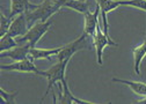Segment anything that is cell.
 Masks as SVG:
<instances>
[{
	"instance_id": "obj_1",
	"label": "cell",
	"mask_w": 146,
	"mask_h": 104,
	"mask_svg": "<svg viewBox=\"0 0 146 104\" xmlns=\"http://www.w3.org/2000/svg\"><path fill=\"white\" fill-rule=\"evenodd\" d=\"M64 5V0H44L41 5H37L36 8L26 12L27 21L29 26H33L36 21H48L50 17L60 11Z\"/></svg>"
},
{
	"instance_id": "obj_2",
	"label": "cell",
	"mask_w": 146,
	"mask_h": 104,
	"mask_svg": "<svg viewBox=\"0 0 146 104\" xmlns=\"http://www.w3.org/2000/svg\"><path fill=\"white\" fill-rule=\"evenodd\" d=\"M70 59H64V60H58L57 64H54L52 67H50L48 71H43L42 72V76H45L48 79V88L41 99V102H43L45 99V97L48 96V94L51 91L52 86L54 83H58L60 81H63L65 79V72H66V66L68 64Z\"/></svg>"
},
{
	"instance_id": "obj_3",
	"label": "cell",
	"mask_w": 146,
	"mask_h": 104,
	"mask_svg": "<svg viewBox=\"0 0 146 104\" xmlns=\"http://www.w3.org/2000/svg\"><path fill=\"white\" fill-rule=\"evenodd\" d=\"M52 24V20H48L45 22L40 21V22H36L35 24H33L29 30L27 31L26 35L19 37L16 39L17 44H23V43H29L33 47L36 46V44L38 43V41L44 36V35L48 32V30L50 29Z\"/></svg>"
},
{
	"instance_id": "obj_4",
	"label": "cell",
	"mask_w": 146,
	"mask_h": 104,
	"mask_svg": "<svg viewBox=\"0 0 146 104\" xmlns=\"http://www.w3.org/2000/svg\"><path fill=\"white\" fill-rule=\"evenodd\" d=\"M0 68L7 72H20V73H34L37 75H42V71L36 67L30 57H27L22 60H17L8 65H1Z\"/></svg>"
},
{
	"instance_id": "obj_5",
	"label": "cell",
	"mask_w": 146,
	"mask_h": 104,
	"mask_svg": "<svg viewBox=\"0 0 146 104\" xmlns=\"http://www.w3.org/2000/svg\"><path fill=\"white\" fill-rule=\"evenodd\" d=\"M87 36L85 34H82L80 37H78L77 39H74L73 42L66 44L65 46L62 47V50L59 51L58 56V60H64V59H70L74 56L78 51L84 50V49H88V42H87Z\"/></svg>"
},
{
	"instance_id": "obj_6",
	"label": "cell",
	"mask_w": 146,
	"mask_h": 104,
	"mask_svg": "<svg viewBox=\"0 0 146 104\" xmlns=\"http://www.w3.org/2000/svg\"><path fill=\"white\" fill-rule=\"evenodd\" d=\"M93 43H94V46L96 49V59H98L99 65H102V52H103V49L107 45L118 46L117 43H115L110 37H108L107 35L103 32V30L100 28V26H98L95 35L93 36Z\"/></svg>"
},
{
	"instance_id": "obj_7",
	"label": "cell",
	"mask_w": 146,
	"mask_h": 104,
	"mask_svg": "<svg viewBox=\"0 0 146 104\" xmlns=\"http://www.w3.org/2000/svg\"><path fill=\"white\" fill-rule=\"evenodd\" d=\"M28 21H27V16L26 13H21L19 15H16L14 19L12 20L11 27L7 31V34H9L13 37H21L23 35L27 34L28 29Z\"/></svg>"
},
{
	"instance_id": "obj_8",
	"label": "cell",
	"mask_w": 146,
	"mask_h": 104,
	"mask_svg": "<svg viewBox=\"0 0 146 104\" xmlns=\"http://www.w3.org/2000/svg\"><path fill=\"white\" fill-rule=\"evenodd\" d=\"M99 13H101L100 5L96 3V8L93 13H90V11H87L84 16H85V29L84 34L87 37H93L95 35L96 28L99 26Z\"/></svg>"
},
{
	"instance_id": "obj_9",
	"label": "cell",
	"mask_w": 146,
	"mask_h": 104,
	"mask_svg": "<svg viewBox=\"0 0 146 104\" xmlns=\"http://www.w3.org/2000/svg\"><path fill=\"white\" fill-rule=\"evenodd\" d=\"M96 3L100 5V9H101L103 32L107 35L108 37H110V36H109V32H108L109 26H108V20H107V14L121 6L119 0H96Z\"/></svg>"
},
{
	"instance_id": "obj_10",
	"label": "cell",
	"mask_w": 146,
	"mask_h": 104,
	"mask_svg": "<svg viewBox=\"0 0 146 104\" xmlns=\"http://www.w3.org/2000/svg\"><path fill=\"white\" fill-rule=\"evenodd\" d=\"M33 46L29 44V43H23V44H17L15 47H13L12 50H8L6 52H1V57H7V58H11L12 60L14 61H17V60H22L27 57H29V52H30V49Z\"/></svg>"
},
{
	"instance_id": "obj_11",
	"label": "cell",
	"mask_w": 146,
	"mask_h": 104,
	"mask_svg": "<svg viewBox=\"0 0 146 104\" xmlns=\"http://www.w3.org/2000/svg\"><path fill=\"white\" fill-rule=\"evenodd\" d=\"M58 88H59V103L62 104H72V103H80V104H86V103H92L89 101H84V99H79L73 95L66 82V79H64L63 81L58 82Z\"/></svg>"
},
{
	"instance_id": "obj_12",
	"label": "cell",
	"mask_w": 146,
	"mask_h": 104,
	"mask_svg": "<svg viewBox=\"0 0 146 104\" xmlns=\"http://www.w3.org/2000/svg\"><path fill=\"white\" fill-rule=\"evenodd\" d=\"M36 6L37 5H33L31 3H29V0H11V11L8 17L14 19L16 15L34 9L36 8Z\"/></svg>"
},
{
	"instance_id": "obj_13",
	"label": "cell",
	"mask_w": 146,
	"mask_h": 104,
	"mask_svg": "<svg viewBox=\"0 0 146 104\" xmlns=\"http://www.w3.org/2000/svg\"><path fill=\"white\" fill-rule=\"evenodd\" d=\"M62 50V47H57V49H38V47H31L30 52H29V57L33 60H38V59H50L51 56L58 55L59 51Z\"/></svg>"
},
{
	"instance_id": "obj_14",
	"label": "cell",
	"mask_w": 146,
	"mask_h": 104,
	"mask_svg": "<svg viewBox=\"0 0 146 104\" xmlns=\"http://www.w3.org/2000/svg\"><path fill=\"white\" fill-rule=\"evenodd\" d=\"M132 51H133V61H135L133 69H135L136 74H140V69H139L140 68V63L146 56V36H145L144 42L140 45L133 47Z\"/></svg>"
},
{
	"instance_id": "obj_15",
	"label": "cell",
	"mask_w": 146,
	"mask_h": 104,
	"mask_svg": "<svg viewBox=\"0 0 146 104\" xmlns=\"http://www.w3.org/2000/svg\"><path fill=\"white\" fill-rule=\"evenodd\" d=\"M111 81L113 82H119V83L126 84L135 94L141 95V96H146V83H144V82L129 81V80H123V79H117V78H113Z\"/></svg>"
},
{
	"instance_id": "obj_16",
	"label": "cell",
	"mask_w": 146,
	"mask_h": 104,
	"mask_svg": "<svg viewBox=\"0 0 146 104\" xmlns=\"http://www.w3.org/2000/svg\"><path fill=\"white\" fill-rule=\"evenodd\" d=\"M63 7L72 8L81 14H85L87 11H89V5L86 3V0H64Z\"/></svg>"
},
{
	"instance_id": "obj_17",
	"label": "cell",
	"mask_w": 146,
	"mask_h": 104,
	"mask_svg": "<svg viewBox=\"0 0 146 104\" xmlns=\"http://www.w3.org/2000/svg\"><path fill=\"white\" fill-rule=\"evenodd\" d=\"M14 38L15 37L11 36L9 34H6L4 36H1V38H0V52H5V51H8L15 47L17 45V42Z\"/></svg>"
},
{
	"instance_id": "obj_18",
	"label": "cell",
	"mask_w": 146,
	"mask_h": 104,
	"mask_svg": "<svg viewBox=\"0 0 146 104\" xmlns=\"http://www.w3.org/2000/svg\"><path fill=\"white\" fill-rule=\"evenodd\" d=\"M121 6L136 7L138 9L146 12V0H119Z\"/></svg>"
},
{
	"instance_id": "obj_19",
	"label": "cell",
	"mask_w": 146,
	"mask_h": 104,
	"mask_svg": "<svg viewBox=\"0 0 146 104\" xmlns=\"http://www.w3.org/2000/svg\"><path fill=\"white\" fill-rule=\"evenodd\" d=\"M12 20L13 19H11L8 16H5L3 13H0V36H4V35L7 34L11 27Z\"/></svg>"
},
{
	"instance_id": "obj_20",
	"label": "cell",
	"mask_w": 146,
	"mask_h": 104,
	"mask_svg": "<svg viewBox=\"0 0 146 104\" xmlns=\"http://www.w3.org/2000/svg\"><path fill=\"white\" fill-rule=\"evenodd\" d=\"M16 94H17L16 91H13L12 94L5 91L3 87H1V89H0V95H1V97H3V101L6 102L7 104H13V103H15V96H16Z\"/></svg>"
},
{
	"instance_id": "obj_21",
	"label": "cell",
	"mask_w": 146,
	"mask_h": 104,
	"mask_svg": "<svg viewBox=\"0 0 146 104\" xmlns=\"http://www.w3.org/2000/svg\"><path fill=\"white\" fill-rule=\"evenodd\" d=\"M138 103H140V104H146V96H145V98H144V99L138 101Z\"/></svg>"
},
{
	"instance_id": "obj_22",
	"label": "cell",
	"mask_w": 146,
	"mask_h": 104,
	"mask_svg": "<svg viewBox=\"0 0 146 104\" xmlns=\"http://www.w3.org/2000/svg\"><path fill=\"white\" fill-rule=\"evenodd\" d=\"M84 1H85V0H84Z\"/></svg>"
}]
</instances>
